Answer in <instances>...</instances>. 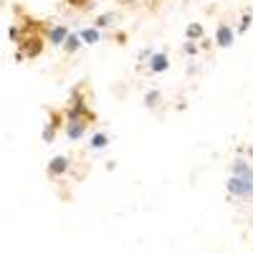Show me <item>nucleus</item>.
Here are the masks:
<instances>
[{
    "label": "nucleus",
    "instance_id": "4",
    "mask_svg": "<svg viewBox=\"0 0 253 253\" xmlns=\"http://www.w3.org/2000/svg\"><path fill=\"white\" fill-rule=\"evenodd\" d=\"M69 167H71V160L63 157V155H58V157H53V160L48 162L46 172H48V177H63V175L69 172Z\"/></svg>",
    "mask_w": 253,
    "mask_h": 253
},
{
    "label": "nucleus",
    "instance_id": "12",
    "mask_svg": "<svg viewBox=\"0 0 253 253\" xmlns=\"http://www.w3.org/2000/svg\"><path fill=\"white\" fill-rule=\"evenodd\" d=\"M185 33H187L190 41H198V38H203V26H200V23H190Z\"/></svg>",
    "mask_w": 253,
    "mask_h": 253
},
{
    "label": "nucleus",
    "instance_id": "19",
    "mask_svg": "<svg viewBox=\"0 0 253 253\" xmlns=\"http://www.w3.org/2000/svg\"><path fill=\"white\" fill-rule=\"evenodd\" d=\"M182 48H185V53H195V51H198V48H195V43H193L190 38H187V43H185Z\"/></svg>",
    "mask_w": 253,
    "mask_h": 253
},
{
    "label": "nucleus",
    "instance_id": "17",
    "mask_svg": "<svg viewBox=\"0 0 253 253\" xmlns=\"http://www.w3.org/2000/svg\"><path fill=\"white\" fill-rule=\"evenodd\" d=\"M109 23H112V15H101V18L96 20V26H99V28H104V26H109Z\"/></svg>",
    "mask_w": 253,
    "mask_h": 253
},
{
    "label": "nucleus",
    "instance_id": "13",
    "mask_svg": "<svg viewBox=\"0 0 253 253\" xmlns=\"http://www.w3.org/2000/svg\"><path fill=\"white\" fill-rule=\"evenodd\" d=\"M41 137H43V142L51 144V142L56 139V126H53V124H46V126H43V134H41Z\"/></svg>",
    "mask_w": 253,
    "mask_h": 253
},
{
    "label": "nucleus",
    "instance_id": "8",
    "mask_svg": "<svg viewBox=\"0 0 253 253\" xmlns=\"http://www.w3.org/2000/svg\"><path fill=\"white\" fill-rule=\"evenodd\" d=\"M66 36H69V28H66V26H51V28H48V41H51V46H63Z\"/></svg>",
    "mask_w": 253,
    "mask_h": 253
},
{
    "label": "nucleus",
    "instance_id": "3",
    "mask_svg": "<svg viewBox=\"0 0 253 253\" xmlns=\"http://www.w3.org/2000/svg\"><path fill=\"white\" fill-rule=\"evenodd\" d=\"M225 187H228V193L236 195V198H253V185L248 180L238 177V175H230V180H228Z\"/></svg>",
    "mask_w": 253,
    "mask_h": 253
},
{
    "label": "nucleus",
    "instance_id": "1",
    "mask_svg": "<svg viewBox=\"0 0 253 253\" xmlns=\"http://www.w3.org/2000/svg\"><path fill=\"white\" fill-rule=\"evenodd\" d=\"M20 51L15 53V58H38L41 53H43V38H41L38 33H31V36H20L18 41Z\"/></svg>",
    "mask_w": 253,
    "mask_h": 253
},
{
    "label": "nucleus",
    "instance_id": "14",
    "mask_svg": "<svg viewBox=\"0 0 253 253\" xmlns=\"http://www.w3.org/2000/svg\"><path fill=\"white\" fill-rule=\"evenodd\" d=\"M144 104L147 107H157L160 104V91H147L144 94Z\"/></svg>",
    "mask_w": 253,
    "mask_h": 253
},
{
    "label": "nucleus",
    "instance_id": "15",
    "mask_svg": "<svg viewBox=\"0 0 253 253\" xmlns=\"http://www.w3.org/2000/svg\"><path fill=\"white\" fill-rule=\"evenodd\" d=\"M20 36H23V33H20V28H18V26H10V28H8V38L13 41V43H18Z\"/></svg>",
    "mask_w": 253,
    "mask_h": 253
},
{
    "label": "nucleus",
    "instance_id": "11",
    "mask_svg": "<svg viewBox=\"0 0 253 253\" xmlns=\"http://www.w3.org/2000/svg\"><path fill=\"white\" fill-rule=\"evenodd\" d=\"M91 150H104V147L109 144V137L104 134V132H96V134H91Z\"/></svg>",
    "mask_w": 253,
    "mask_h": 253
},
{
    "label": "nucleus",
    "instance_id": "18",
    "mask_svg": "<svg viewBox=\"0 0 253 253\" xmlns=\"http://www.w3.org/2000/svg\"><path fill=\"white\" fill-rule=\"evenodd\" d=\"M69 5H74V8H86L89 0H69Z\"/></svg>",
    "mask_w": 253,
    "mask_h": 253
},
{
    "label": "nucleus",
    "instance_id": "6",
    "mask_svg": "<svg viewBox=\"0 0 253 253\" xmlns=\"http://www.w3.org/2000/svg\"><path fill=\"white\" fill-rule=\"evenodd\" d=\"M167 69H170V61H167V56H165L162 51L150 56V71H152V74H165Z\"/></svg>",
    "mask_w": 253,
    "mask_h": 253
},
{
    "label": "nucleus",
    "instance_id": "2",
    "mask_svg": "<svg viewBox=\"0 0 253 253\" xmlns=\"http://www.w3.org/2000/svg\"><path fill=\"white\" fill-rule=\"evenodd\" d=\"M86 129H89V119H84V117H66V137L71 142L84 139Z\"/></svg>",
    "mask_w": 253,
    "mask_h": 253
},
{
    "label": "nucleus",
    "instance_id": "7",
    "mask_svg": "<svg viewBox=\"0 0 253 253\" xmlns=\"http://www.w3.org/2000/svg\"><path fill=\"white\" fill-rule=\"evenodd\" d=\"M233 175H238V177H243V180H248L251 185H253V167L246 162V160H233Z\"/></svg>",
    "mask_w": 253,
    "mask_h": 253
},
{
    "label": "nucleus",
    "instance_id": "10",
    "mask_svg": "<svg viewBox=\"0 0 253 253\" xmlns=\"http://www.w3.org/2000/svg\"><path fill=\"white\" fill-rule=\"evenodd\" d=\"M79 48H81V36L79 33H69L66 41H63V51H66V53H76Z\"/></svg>",
    "mask_w": 253,
    "mask_h": 253
},
{
    "label": "nucleus",
    "instance_id": "16",
    "mask_svg": "<svg viewBox=\"0 0 253 253\" xmlns=\"http://www.w3.org/2000/svg\"><path fill=\"white\" fill-rule=\"evenodd\" d=\"M241 20H243V23L238 26V33H246V31H248V26H251V15H243Z\"/></svg>",
    "mask_w": 253,
    "mask_h": 253
},
{
    "label": "nucleus",
    "instance_id": "9",
    "mask_svg": "<svg viewBox=\"0 0 253 253\" xmlns=\"http://www.w3.org/2000/svg\"><path fill=\"white\" fill-rule=\"evenodd\" d=\"M79 36H81V43H89V46H94V43H99V41H101L99 28H84Z\"/></svg>",
    "mask_w": 253,
    "mask_h": 253
},
{
    "label": "nucleus",
    "instance_id": "5",
    "mask_svg": "<svg viewBox=\"0 0 253 253\" xmlns=\"http://www.w3.org/2000/svg\"><path fill=\"white\" fill-rule=\"evenodd\" d=\"M233 41H236L233 28L225 26V23H220V26H218V31H215V43H218L220 48H228L230 43H233Z\"/></svg>",
    "mask_w": 253,
    "mask_h": 253
}]
</instances>
